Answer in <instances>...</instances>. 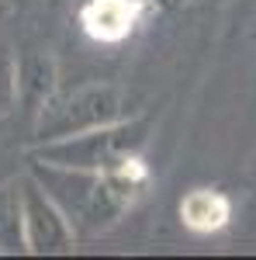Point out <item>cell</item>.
Returning a JSON list of instances; mask_svg holds the SVG:
<instances>
[{
    "label": "cell",
    "mask_w": 256,
    "mask_h": 260,
    "mask_svg": "<svg viewBox=\"0 0 256 260\" xmlns=\"http://www.w3.org/2000/svg\"><path fill=\"white\" fill-rule=\"evenodd\" d=\"M21 219H24V246L35 253H52V250H62L69 243L59 208L31 180L21 187Z\"/></svg>",
    "instance_id": "cell-1"
},
{
    "label": "cell",
    "mask_w": 256,
    "mask_h": 260,
    "mask_svg": "<svg viewBox=\"0 0 256 260\" xmlns=\"http://www.w3.org/2000/svg\"><path fill=\"white\" fill-rule=\"evenodd\" d=\"M229 215H232L229 198L218 191H208V187H197L180 201V219L194 233H218L229 222Z\"/></svg>",
    "instance_id": "cell-3"
},
{
    "label": "cell",
    "mask_w": 256,
    "mask_h": 260,
    "mask_svg": "<svg viewBox=\"0 0 256 260\" xmlns=\"http://www.w3.org/2000/svg\"><path fill=\"white\" fill-rule=\"evenodd\" d=\"M83 28L87 35L97 42H121L132 35L138 21V4L135 0H90L83 7Z\"/></svg>",
    "instance_id": "cell-2"
},
{
    "label": "cell",
    "mask_w": 256,
    "mask_h": 260,
    "mask_svg": "<svg viewBox=\"0 0 256 260\" xmlns=\"http://www.w3.org/2000/svg\"><path fill=\"white\" fill-rule=\"evenodd\" d=\"M21 233H24L21 194L14 187H4V191H0V246H4V250H18Z\"/></svg>",
    "instance_id": "cell-4"
}]
</instances>
